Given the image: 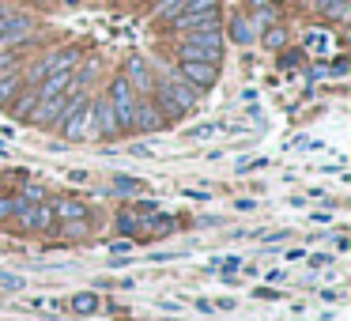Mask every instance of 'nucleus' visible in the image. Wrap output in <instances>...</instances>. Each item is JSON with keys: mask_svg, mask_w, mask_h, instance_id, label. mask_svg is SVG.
Masks as SVG:
<instances>
[{"mask_svg": "<svg viewBox=\"0 0 351 321\" xmlns=\"http://www.w3.org/2000/svg\"><path fill=\"white\" fill-rule=\"evenodd\" d=\"M147 99L159 106V114H162V121H182V117H189L193 110L200 106V91H193L185 80H178V76H167V80H155V87H152V95Z\"/></svg>", "mask_w": 351, "mask_h": 321, "instance_id": "nucleus-1", "label": "nucleus"}, {"mask_svg": "<svg viewBox=\"0 0 351 321\" xmlns=\"http://www.w3.org/2000/svg\"><path fill=\"white\" fill-rule=\"evenodd\" d=\"M178 61H223V31H193L178 42Z\"/></svg>", "mask_w": 351, "mask_h": 321, "instance_id": "nucleus-2", "label": "nucleus"}, {"mask_svg": "<svg viewBox=\"0 0 351 321\" xmlns=\"http://www.w3.org/2000/svg\"><path fill=\"white\" fill-rule=\"evenodd\" d=\"M106 136H117V117L106 91H102L99 99H91V110H87V140H106Z\"/></svg>", "mask_w": 351, "mask_h": 321, "instance_id": "nucleus-3", "label": "nucleus"}, {"mask_svg": "<svg viewBox=\"0 0 351 321\" xmlns=\"http://www.w3.org/2000/svg\"><path fill=\"white\" fill-rule=\"evenodd\" d=\"M178 80L193 87V91H212L215 80H219V64H208V61H178Z\"/></svg>", "mask_w": 351, "mask_h": 321, "instance_id": "nucleus-4", "label": "nucleus"}, {"mask_svg": "<svg viewBox=\"0 0 351 321\" xmlns=\"http://www.w3.org/2000/svg\"><path fill=\"white\" fill-rule=\"evenodd\" d=\"M12 219L19 223V230H42V235H49V230H57V219H53V208H49V200H42V204H23Z\"/></svg>", "mask_w": 351, "mask_h": 321, "instance_id": "nucleus-5", "label": "nucleus"}, {"mask_svg": "<svg viewBox=\"0 0 351 321\" xmlns=\"http://www.w3.org/2000/svg\"><path fill=\"white\" fill-rule=\"evenodd\" d=\"M178 34H193V31H223V16L219 12H182L170 19Z\"/></svg>", "mask_w": 351, "mask_h": 321, "instance_id": "nucleus-6", "label": "nucleus"}, {"mask_svg": "<svg viewBox=\"0 0 351 321\" xmlns=\"http://www.w3.org/2000/svg\"><path fill=\"white\" fill-rule=\"evenodd\" d=\"M167 121H162L159 106H155L147 95H136V106H132V132H162Z\"/></svg>", "mask_w": 351, "mask_h": 321, "instance_id": "nucleus-7", "label": "nucleus"}, {"mask_svg": "<svg viewBox=\"0 0 351 321\" xmlns=\"http://www.w3.org/2000/svg\"><path fill=\"white\" fill-rule=\"evenodd\" d=\"M125 84L132 87L136 95H152V87H155V76H152V69H147V61L144 57H129L125 61Z\"/></svg>", "mask_w": 351, "mask_h": 321, "instance_id": "nucleus-8", "label": "nucleus"}, {"mask_svg": "<svg viewBox=\"0 0 351 321\" xmlns=\"http://www.w3.org/2000/svg\"><path fill=\"white\" fill-rule=\"evenodd\" d=\"M80 61H84V49H80V46H64V49H53V54L42 57L46 76H49V72H76Z\"/></svg>", "mask_w": 351, "mask_h": 321, "instance_id": "nucleus-9", "label": "nucleus"}, {"mask_svg": "<svg viewBox=\"0 0 351 321\" xmlns=\"http://www.w3.org/2000/svg\"><path fill=\"white\" fill-rule=\"evenodd\" d=\"M49 208H53L57 223H87V204L76 197H57V200H49Z\"/></svg>", "mask_w": 351, "mask_h": 321, "instance_id": "nucleus-10", "label": "nucleus"}, {"mask_svg": "<svg viewBox=\"0 0 351 321\" xmlns=\"http://www.w3.org/2000/svg\"><path fill=\"white\" fill-rule=\"evenodd\" d=\"M64 106V95H53V99H38V106H34L31 114V125H38V129H53L57 125V114H61Z\"/></svg>", "mask_w": 351, "mask_h": 321, "instance_id": "nucleus-11", "label": "nucleus"}, {"mask_svg": "<svg viewBox=\"0 0 351 321\" xmlns=\"http://www.w3.org/2000/svg\"><path fill=\"white\" fill-rule=\"evenodd\" d=\"M144 223H147V219L140 215V208H136V212H129V208H121V212L114 215V230H117L121 238H132V242H136V238L144 235Z\"/></svg>", "mask_w": 351, "mask_h": 321, "instance_id": "nucleus-12", "label": "nucleus"}, {"mask_svg": "<svg viewBox=\"0 0 351 321\" xmlns=\"http://www.w3.org/2000/svg\"><path fill=\"white\" fill-rule=\"evenodd\" d=\"M34 106H38V87H23V91L8 102V114L16 117V121H31Z\"/></svg>", "mask_w": 351, "mask_h": 321, "instance_id": "nucleus-13", "label": "nucleus"}, {"mask_svg": "<svg viewBox=\"0 0 351 321\" xmlns=\"http://www.w3.org/2000/svg\"><path fill=\"white\" fill-rule=\"evenodd\" d=\"M23 72H16V69H12V72H4V76H0V106H8V102L12 99H16V95L19 91H23Z\"/></svg>", "mask_w": 351, "mask_h": 321, "instance_id": "nucleus-14", "label": "nucleus"}, {"mask_svg": "<svg viewBox=\"0 0 351 321\" xmlns=\"http://www.w3.org/2000/svg\"><path fill=\"white\" fill-rule=\"evenodd\" d=\"M230 42H238V46L257 42V31L250 27V16H230Z\"/></svg>", "mask_w": 351, "mask_h": 321, "instance_id": "nucleus-15", "label": "nucleus"}, {"mask_svg": "<svg viewBox=\"0 0 351 321\" xmlns=\"http://www.w3.org/2000/svg\"><path fill=\"white\" fill-rule=\"evenodd\" d=\"M257 38H261V46H265V49H272V54H280V49H287V31H283L280 23H268L265 31L257 34Z\"/></svg>", "mask_w": 351, "mask_h": 321, "instance_id": "nucleus-16", "label": "nucleus"}, {"mask_svg": "<svg viewBox=\"0 0 351 321\" xmlns=\"http://www.w3.org/2000/svg\"><path fill=\"white\" fill-rule=\"evenodd\" d=\"M99 295H95V291H76V295L69 298V310L72 313H99Z\"/></svg>", "mask_w": 351, "mask_h": 321, "instance_id": "nucleus-17", "label": "nucleus"}, {"mask_svg": "<svg viewBox=\"0 0 351 321\" xmlns=\"http://www.w3.org/2000/svg\"><path fill=\"white\" fill-rule=\"evenodd\" d=\"M110 185H114V193H121V197H140V193L147 189L140 178H125V174H114V178H110Z\"/></svg>", "mask_w": 351, "mask_h": 321, "instance_id": "nucleus-18", "label": "nucleus"}, {"mask_svg": "<svg viewBox=\"0 0 351 321\" xmlns=\"http://www.w3.org/2000/svg\"><path fill=\"white\" fill-rule=\"evenodd\" d=\"M174 230V219L170 215H152V219L144 223V235H152V238H162V235H170Z\"/></svg>", "mask_w": 351, "mask_h": 321, "instance_id": "nucleus-19", "label": "nucleus"}, {"mask_svg": "<svg viewBox=\"0 0 351 321\" xmlns=\"http://www.w3.org/2000/svg\"><path fill=\"white\" fill-rule=\"evenodd\" d=\"M19 208H23V200H19L16 193H0V223L12 219V215H16Z\"/></svg>", "mask_w": 351, "mask_h": 321, "instance_id": "nucleus-20", "label": "nucleus"}, {"mask_svg": "<svg viewBox=\"0 0 351 321\" xmlns=\"http://www.w3.org/2000/svg\"><path fill=\"white\" fill-rule=\"evenodd\" d=\"M16 197L23 200V204H42V200H49L46 197V185H34V182L23 185V193H16Z\"/></svg>", "mask_w": 351, "mask_h": 321, "instance_id": "nucleus-21", "label": "nucleus"}, {"mask_svg": "<svg viewBox=\"0 0 351 321\" xmlns=\"http://www.w3.org/2000/svg\"><path fill=\"white\" fill-rule=\"evenodd\" d=\"M219 8H223V0H185L182 12H219Z\"/></svg>", "mask_w": 351, "mask_h": 321, "instance_id": "nucleus-22", "label": "nucleus"}, {"mask_svg": "<svg viewBox=\"0 0 351 321\" xmlns=\"http://www.w3.org/2000/svg\"><path fill=\"white\" fill-rule=\"evenodd\" d=\"M321 16H328V19H336V23H343V19L351 16V0H340V4H332V8H325Z\"/></svg>", "mask_w": 351, "mask_h": 321, "instance_id": "nucleus-23", "label": "nucleus"}, {"mask_svg": "<svg viewBox=\"0 0 351 321\" xmlns=\"http://www.w3.org/2000/svg\"><path fill=\"white\" fill-rule=\"evenodd\" d=\"M328 46V34L325 31H310L306 34V49H310V54H317V49H325Z\"/></svg>", "mask_w": 351, "mask_h": 321, "instance_id": "nucleus-24", "label": "nucleus"}, {"mask_svg": "<svg viewBox=\"0 0 351 321\" xmlns=\"http://www.w3.org/2000/svg\"><path fill=\"white\" fill-rule=\"evenodd\" d=\"M0 287H8V291H23V287H27V280H23V276H16V272H0Z\"/></svg>", "mask_w": 351, "mask_h": 321, "instance_id": "nucleus-25", "label": "nucleus"}, {"mask_svg": "<svg viewBox=\"0 0 351 321\" xmlns=\"http://www.w3.org/2000/svg\"><path fill=\"white\" fill-rule=\"evenodd\" d=\"M16 64H19L16 49H0V76H4V72H12Z\"/></svg>", "mask_w": 351, "mask_h": 321, "instance_id": "nucleus-26", "label": "nucleus"}, {"mask_svg": "<svg viewBox=\"0 0 351 321\" xmlns=\"http://www.w3.org/2000/svg\"><path fill=\"white\" fill-rule=\"evenodd\" d=\"M132 246H136V242H132V238H114V242H110L106 250H110V253H117V257H121V253H129V250H132Z\"/></svg>", "mask_w": 351, "mask_h": 321, "instance_id": "nucleus-27", "label": "nucleus"}, {"mask_svg": "<svg viewBox=\"0 0 351 321\" xmlns=\"http://www.w3.org/2000/svg\"><path fill=\"white\" fill-rule=\"evenodd\" d=\"M257 167H265V159H242L238 163V174H250V170H257Z\"/></svg>", "mask_w": 351, "mask_h": 321, "instance_id": "nucleus-28", "label": "nucleus"}, {"mask_svg": "<svg viewBox=\"0 0 351 321\" xmlns=\"http://www.w3.org/2000/svg\"><path fill=\"white\" fill-rule=\"evenodd\" d=\"M280 64L283 69H295V64H302V54H280Z\"/></svg>", "mask_w": 351, "mask_h": 321, "instance_id": "nucleus-29", "label": "nucleus"}, {"mask_svg": "<svg viewBox=\"0 0 351 321\" xmlns=\"http://www.w3.org/2000/svg\"><path fill=\"white\" fill-rule=\"evenodd\" d=\"M212 132H215V125H200V129H189V136L193 140H208Z\"/></svg>", "mask_w": 351, "mask_h": 321, "instance_id": "nucleus-30", "label": "nucleus"}, {"mask_svg": "<svg viewBox=\"0 0 351 321\" xmlns=\"http://www.w3.org/2000/svg\"><path fill=\"white\" fill-rule=\"evenodd\" d=\"M245 4H250V8H253V12H257V8H272L276 0H245Z\"/></svg>", "mask_w": 351, "mask_h": 321, "instance_id": "nucleus-31", "label": "nucleus"}, {"mask_svg": "<svg viewBox=\"0 0 351 321\" xmlns=\"http://www.w3.org/2000/svg\"><path fill=\"white\" fill-rule=\"evenodd\" d=\"M215 310H234V298H219V302H212Z\"/></svg>", "mask_w": 351, "mask_h": 321, "instance_id": "nucleus-32", "label": "nucleus"}, {"mask_svg": "<svg viewBox=\"0 0 351 321\" xmlns=\"http://www.w3.org/2000/svg\"><path fill=\"white\" fill-rule=\"evenodd\" d=\"M332 4H340V0H317V12H325V8H332Z\"/></svg>", "mask_w": 351, "mask_h": 321, "instance_id": "nucleus-33", "label": "nucleus"}]
</instances>
